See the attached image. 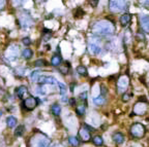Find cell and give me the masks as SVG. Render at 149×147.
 I'll return each instance as SVG.
<instances>
[{
    "mask_svg": "<svg viewBox=\"0 0 149 147\" xmlns=\"http://www.w3.org/2000/svg\"><path fill=\"white\" fill-rule=\"evenodd\" d=\"M91 30L97 35H112L115 32V26L107 20H102L95 22L91 27Z\"/></svg>",
    "mask_w": 149,
    "mask_h": 147,
    "instance_id": "6da1fadb",
    "label": "cell"
},
{
    "mask_svg": "<svg viewBox=\"0 0 149 147\" xmlns=\"http://www.w3.org/2000/svg\"><path fill=\"white\" fill-rule=\"evenodd\" d=\"M51 141L47 136L38 134L34 136L31 140V147H50Z\"/></svg>",
    "mask_w": 149,
    "mask_h": 147,
    "instance_id": "7a4b0ae2",
    "label": "cell"
},
{
    "mask_svg": "<svg viewBox=\"0 0 149 147\" xmlns=\"http://www.w3.org/2000/svg\"><path fill=\"white\" fill-rule=\"evenodd\" d=\"M145 133H146V129L140 122H136V124H134L130 126V135L134 138L141 139V138L144 137Z\"/></svg>",
    "mask_w": 149,
    "mask_h": 147,
    "instance_id": "3957f363",
    "label": "cell"
},
{
    "mask_svg": "<svg viewBox=\"0 0 149 147\" xmlns=\"http://www.w3.org/2000/svg\"><path fill=\"white\" fill-rule=\"evenodd\" d=\"M110 10L113 12H119L126 7V0H110Z\"/></svg>",
    "mask_w": 149,
    "mask_h": 147,
    "instance_id": "277c9868",
    "label": "cell"
},
{
    "mask_svg": "<svg viewBox=\"0 0 149 147\" xmlns=\"http://www.w3.org/2000/svg\"><path fill=\"white\" fill-rule=\"evenodd\" d=\"M128 85H130V78L128 75H121L118 78L117 81V89H118L119 93H123L128 90Z\"/></svg>",
    "mask_w": 149,
    "mask_h": 147,
    "instance_id": "5b68a950",
    "label": "cell"
},
{
    "mask_svg": "<svg viewBox=\"0 0 149 147\" xmlns=\"http://www.w3.org/2000/svg\"><path fill=\"white\" fill-rule=\"evenodd\" d=\"M18 23H19L20 26H22L23 28H28V27H30V26L33 24V20L28 14H26V12H24L20 14Z\"/></svg>",
    "mask_w": 149,
    "mask_h": 147,
    "instance_id": "8992f818",
    "label": "cell"
},
{
    "mask_svg": "<svg viewBox=\"0 0 149 147\" xmlns=\"http://www.w3.org/2000/svg\"><path fill=\"white\" fill-rule=\"evenodd\" d=\"M38 104H40V100L37 98H34V97H29L23 102V106L27 110H33Z\"/></svg>",
    "mask_w": 149,
    "mask_h": 147,
    "instance_id": "52a82bcc",
    "label": "cell"
},
{
    "mask_svg": "<svg viewBox=\"0 0 149 147\" xmlns=\"http://www.w3.org/2000/svg\"><path fill=\"white\" fill-rule=\"evenodd\" d=\"M18 56H19V46L16 44L10 45L5 53V57L10 60H15Z\"/></svg>",
    "mask_w": 149,
    "mask_h": 147,
    "instance_id": "ba28073f",
    "label": "cell"
},
{
    "mask_svg": "<svg viewBox=\"0 0 149 147\" xmlns=\"http://www.w3.org/2000/svg\"><path fill=\"white\" fill-rule=\"evenodd\" d=\"M147 104L146 103H142V102H138L135 106H134V114L136 115H144L147 112Z\"/></svg>",
    "mask_w": 149,
    "mask_h": 147,
    "instance_id": "9c48e42d",
    "label": "cell"
},
{
    "mask_svg": "<svg viewBox=\"0 0 149 147\" xmlns=\"http://www.w3.org/2000/svg\"><path fill=\"white\" fill-rule=\"evenodd\" d=\"M37 81L40 82V84H56L57 80L56 78H54L53 76H40L38 77Z\"/></svg>",
    "mask_w": 149,
    "mask_h": 147,
    "instance_id": "30bf717a",
    "label": "cell"
},
{
    "mask_svg": "<svg viewBox=\"0 0 149 147\" xmlns=\"http://www.w3.org/2000/svg\"><path fill=\"white\" fill-rule=\"evenodd\" d=\"M140 25L145 33L149 32V18L147 14H143L140 16Z\"/></svg>",
    "mask_w": 149,
    "mask_h": 147,
    "instance_id": "8fae6325",
    "label": "cell"
},
{
    "mask_svg": "<svg viewBox=\"0 0 149 147\" xmlns=\"http://www.w3.org/2000/svg\"><path fill=\"white\" fill-rule=\"evenodd\" d=\"M79 135H80L81 139H82L84 142H88L90 140V133L86 128H82L80 129V131H79Z\"/></svg>",
    "mask_w": 149,
    "mask_h": 147,
    "instance_id": "7c38bea8",
    "label": "cell"
},
{
    "mask_svg": "<svg viewBox=\"0 0 149 147\" xmlns=\"http://www.w3.org/2000/svg\"><path fill=\"white\" fill-rule=\"evenodd\" d=\"M130 20H132V16L130 14H123L122 16H120V19H119V22H120L121 26L122 27H125L130 24Z\"/></svg>",
    "mask_w": 149,
    "mask_h": 147,
    "instance_id": "4fadbf2b",
    "label": "cell"
},
{
    "mask_svg": "<svg viewBox=\"0 0 149 147\" xmlns=\"http://www.w3.org/2000/svg\"><path fill=\"white\" fill-rule=\"evenodd\" d=\"M112 139H113V141L116 144H122L123 141H124V136H123V134L119 133V132H116L112 136Z\"/></svg>",
    "mask_w": 149,
    "mask_h": 147,
    "instance_id": "5bb4252c",
    "label": "cell"
},
{
    "mask_svg": "<svg viewBox=\"0 0 149 147\" xmlns=\"http://www.w3.org/2000/svg\"><path fill=\"white\" fill-rule=\"evenodd\" d=\"M27 88L25 85H21L19 86V88H17L16 89V96L18 97V98H23L24 95L27 93Z\"/></svg>",
    "mask_w": 149,
    "mask_h": 147,
    "instance_id": "9a60e30c",
    "label": "cell"
},
{
    "mask_svg": "<svg viewBox=\"0 0 149 147\" xmlns=\"http://www.w3.org/2000/svg\"><path fill=\"white\" fill-rule=\"evenodd\" d=\"M89 51H90V53H92V54H94V55H98V54H100V51H102V49L98 46V45H96V44H89Z\"/></svg>",
    "mask_w": 149,
    "mask_h": 147,
    "instance_id": "2e32d148",
    "label": "cell"
},
{
    "mask_svg": "<svg viewBox=\"0 0 149 147\" xmlns=\"http://www.w3.org/2000/svg\"><path fill=\"white\" fill-rule=\"evenodd\" d=\"M77 72H78L81 76H87V75H88L87 68H86L85 66H83V65L78 66V67H77Z\"/></svg>",
    "mask_w": 149,
    "mask_h": 147,
    "instance_id": "e0dca14e",
    "label": "cell"
},
{
    "mask_svg": "<svg viewBox=\"0 0 149 147\" xmlns=\"http://www.w3.org/2000/svg\"><path fill=\"white\" fill-rule=\"evenodd\" d=\"M6 124H7V126H8V128H14V126H16V124H17V118L14 116H8L6 119Z\"/></svg>",
    "mask_w": 149,
    "mask_h": 147,
    "instance_id": "ac0fdd59",
    "label": "cell"
},
{
    "mask_svg": "<svg viewBox=\"0 0 149 147\" xmlns=\"http://www.w3.org/2000/svg\"><path fill=\"white\" fill-rule=\"evenodd\" d=\"M61 62H62V58L59 56H54L51 59V64H52V66H60Z\"/></svg>",
    "mask_w": 149,
    "mask_h": 147,
    "instance_id": "d6986e66",
    "label": "cell"
},
{
    "mask_svg": "<svg viewBox=\"0 0 149 147\" xmlns=\"http://www.w3.org/2000/svg\"><path fill=\"white\" fill-rule=\"evenodd\" d=\"M32 56H33V51H31L30 49H25L22 51V57H23L24 59H26V60L30 59Z\"/></svg>",
    "mask_w": 149,
    "mask_h": 147,
    "instance_id": "ffe728a7",
    "label": "cell"
},
{
    "mask_svg": "<svg viewBox=\"0 0 149 147\" xmlns=\"http://www.w3.org/2000/svg\"><path fill=\"white\" fill-rule=\"evenodd\" d=\"M51 111H52V113L55 116H58L60 114V112H61V107L58 104H54L52 106V108H51Z\"/></svg>",
    "mask_w": 149,
    "mask_h": 147,
    "instance_id": "44dd1931",
    "label": "cell"
},
{
    "mask_svg": "<svg viewBox=\"0 0 149 147\" xmlns=\"http://www.w3.org/2000/svg\"><path fill=\"white\" fill-rule=\"evenodd\" d=\"M69 144L73 147H78L79 145H80V141H79V139L77 137H69Z\"/></svg>",
    "mask_w": 149,
    "mask_h": 147,
    "instance_id": "7402d4cb",
    "label": "cell"
},
{
    "mask_svg": "<svg viewBox=\"0 0 149 147\" xmlns=\"http://www.w3.org/2000/svg\"><path fill=\"white\" fill-rule=\"evenodd\" d=\"M24 131H25V126H18V128H17L16 131H15V136H16V137H21L24 134Z\"/></svg>",
    "mask_w": 149,
    "mask_h": 147,
    "instance_id": "603a6c76",
    "label": "cell"
},
{
    "mask_svg": "<svg viewBox=\"0 0 149 147\" xmlns=\"http://www.w3.org/2000/svg\"><path fill=\"white\" fill-rule=\"evenodd\" d=\"M92 140H93L94 145H96V146H102V145L104 144V140H103V138L100 137V136H95Z\"/></svg>",
    "mask_w": 149,
    "mask_h": 147,
    "instance_id": "cb8c5ba5",
    "label": "cell"
},
{
    "mask_svg": "<svg viewBox=\"0 0 149 147\" xmlns=\"http://www.w3.org/2000/svg\"><path fill=\"white\" fill-rule=\"evenodd\" d=\"M76 111L79 115H84L85 114V111H86V108L84 105H79L76 107Z\"/></svg>",
    "mask_w": 149,
    "mask_h": 147,
    "instance_id": "d4e9b609",
    "label": "cell"
},
{
    "mask_svg": "<svg viewBox=\"0 0 149 147\" xmlns=\"http://www.w3.org/2000/svg\"><path fill=\"white\" fill-rule=\"evenodd\" d=\"M93 101H94V103L96 104V105L100 106L105 103V98L103 96H98V97H96V98H94Z\"/></svg>",
    "mask_w": 149,
    "mask_h": 147,
    "instance_id": "484cf974",
    "label": "cell"
},
{
    "mask_svg": "<svg viewBox=\"0 0 149 147\" xmlns=\"http://www.w3.org/2000/svg\"><path fill=\"white\" fill-rule=\"evenodd\" d=\"M44 34H45V36H44L43 39L45 40V41H48V40L51 38V36H52V32L50 30H48V29H44Z\"/></svg>",
    "mask_w": 149,
    "mask_h": 147,
    "instance_id": "4316f807",
    "label": "cell"
},
{
    "mask_svg": "<svg viewBox=\"0 0 149 147\" xmlns=\"http://www.w3.org/2000/svg\"><path fill=\"white\" fill-rule=\"evenodd\" d=\"M40 76V71H33V72L31 73V79H32L33 81H37L38 77Z\"/></svg>",
    "mask_w": 149,
    "mask_h": 147,
    "instance_id": "83f0119b",
    "label": "cell"
},
{
    "mask_svg": "<svg viewBox=\"0 0 149 147\" xmlns=\"http://www.w3.org/2000/svg\"><path fill=\"white\" fill-rule=\"evenodd\" d=\"M34 66H36V67H42V66H47V62L45 61V60H36L35 62H34Z\"/></svg>",
    "mask_w": 149,
    "mask_h": 147,
    "instance_id": "f1b7e54d",
    "label": "cell"
},
{
    "mask_svg": "<svg viewBox=\"0 0 149 147\" xmlns=\"http://www.w3.org/2000/svg\"><path fill=\"white\" fill-rule=\"evenodd\" d=\"M26 1L27 0H12V3H14L15 6H21V5H23Z\"/></svg>",
    "mask_w": 149,
    "mask_h": 147,
    "instance_id": "f546056e",
    "label": "cell"
},
{
    "mask_svg": "<svg viewBox=\"0 0 149 147\" xmlns=\"http://www.w3.org/2000/svg\"><path fill=\"white\" fill-rule=\"evenodd\" d=\"M57 84H58L60 88V94H61V95H64V93L66 92V86L64 85V84H62L61 82H57Z\"/></svg>",
    "mask_w": 149,
    "mask_h": 147,
    "instance_id": "4dcf8cb0",
    "label": "cell"
},
{
    "mask_svg": "<svg viewBox=\"0 0 149 147\" xmlns=\"http://www.w3.org/2000/svg\"><path fill=\"white\" fill-rule=\"evenodd\" d=\"M22 42H23V44H25V45H30L31 44V40L29 37H24L23 39H22Z\"/></svg>",
    "mask_w": 149,
    "mask_h": 147,
    "instance_id": "1f68e13d",
    "label": "cell"
},
{
    "mask_svg": "<svg viewBox=\"0 0 149 147\" xmlns=\"http://www.w3.org/2000/svg\"><path fill=\"white\" fill-rule=\"evenodd\" d=\"M130 95L123 94V96H122V101H123V102H128V101H130Z\"/></svg>",
    "mask_w": 149,
    "mask_h": 147,
    "instance_id": "d6a6232c",
    "label": "cell"
},
{
    "mask_svg": "<svg viewBox=\"0 0 149 147\" xmlns=\"http://www.w3.org/2000/svg\"><path fill=\"white\" fill-rule=\"evenodd\" d=\"M80 99L81 100H86L87 99V92H84V93H81L80 94Z\"/></svg>",
    "mask_w": 149,
    "mask_h": 147,
    "instance_id": "836d02e7",
    "label": "cell"
},
{
    "mask_svg": "<svg viewBox=\"0 0 149 147\" xmlns=\"http://www.w3.org/2000/svg\"><path fill=\"white\" fill-rule=\"evenodd\" d=\"M83 14H84V12H83L82 10H78L76 12H75V16H77V18H80V16H83Z\"/></svg>",
    "mask_w": 149,
    "mask_h": 147,
    "instance_id": "e575fe53",
    "label": "cell"
},
{
    "mask_svg": "<svg viewBox=\"0 0 149 147\" xmlns=\"http://www.w3.org/2000/svg\"><path fill=\"white\" fill-rule=\"evenodd\" d=\"M90 5H92V7H95L98 3V0H89Z\"/></svg>",
    "mask_w": 149,
    "mask_h": 147,
    "instance_id": "d590c367",
    "label": "cell"
},
{
    "mask_svg": "<svg viewBox=\"0 0 149 147\" xmlns=\"http://www.w3.org/2000/svg\"><path fill=\"white\" fill-rule=\"evenodd\" d=\"M5 5V0H0V10H2Z\"/></svg>",
    "mask_w": 149,
    "mask_h": 147,
    "instance_id": "8d00e7d4",
    "label": "cell"
},
{
    "mask_svg": "<svg viewBox=\"0 0 149 147\" xmlns=\"http://www.w3.org/2000/svg\"><path fill=\"white\" fill-rule=\"evenodd\" d=\"M69 104H71V106H73L75 105V104H76V99H71V100H69Z\"/></svg>",
    "mask_w": 149,
    "mask_h": 147,
    "instance_id": "74e56055",
    "label": "cell"
},
{
    "mask_svg": "<svg viewBox=\"0 0 149 147\" xmlns=\"http://www.w3.org/2000/svg\"><path fill=\"white\" fill-rule=\"evenodd\" d=\"M56 147H61V146H56Z\"/></svg>",
    "mask_w": 149,
    "mask_h": 147,
    "instance_id": "f35d334b",
    "label": "cell"
}]
</instances>
